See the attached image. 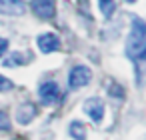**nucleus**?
<instances>
[{"label": "nucleus", "instance_id": "15", "mask_svg": "<svg viewBox=\"0 0 146 140\" xmlns=\"http://www.w3.org/2000/svg\"><path fill=\"white\" fill-rule=\"evenodd\" d=\"M6 50H8V40L6 38H0V56H2Z\"/></svg>", "mask_w": 146, "mask_h": 140}, {"label": "nucleus", "instance_id": "5", "mask_svg": "<svg viewBox=\"0 0 146 140\" xmlns=\"http://www.w3.org/2000/svg\"><path fill=\"white\" fill-rule=\"evenodd\" d=\"M32 6V12L44 20L48 18H54V12H56V2L54 0H32L30 2Z\"/></svg>", "mask_w": 146, "mask_h": 140}, {"label": "nucleus", "instance_id": "14", "mask_svg": "<svg viewBox=\"0 0 146 140\" xmlns=\"http://www.w3.org/2000/svg\"><path fill=\"white\" fill-rule=\"evenodd\" d=\"M110 96L112 98H124V94H122V88L120 86H116V84H110Z\"/></svg>", "mask_w": 146, "mask_h": 140}, {"label": "nucleus", "instance_id": "1", "mask_svg": "<svg viewBox=\"0 0 146 140\" xmlns=\"http://www.w3.org/2000/svg\"><path fill=\"white\" fill-rule=\"evenodd\" d=\"M146 44V22L138 16L132 18V28L128 34V42H126V54L130 58H136L140 54V50Z\"/></svg>", "mask_w": 146, "mask_h": 140}, {"label": "nucleus", "instance_id": "7", "mask_svg": "<svg viewBox=\"0 0 146 140\" xmlns=\"http://www.w3.org/2000/svg\"><path fill=\"white\" fill-rule=\"evenodd\" d=\"M24 2L22 0H0V14L8 16H20L24 14Z\"/></svg>", "mask_w": 146, "mask_h": 140}, {"label": "nucleus", "instance_id": "9", "mask_svg": "<svg viewBox=\"0 0 146 140\" xmlns=\"http://www.w3.org/2000/svg\"><path fill=\"white\" fill-rule=\"evenodd\" d=\"M68 132H70V136H72L74 140H84V138H86V128H84V124L78 122V120H72V122H70Z\"/></svg>", "mask_w": 146, "mask_h": 140}, {"label": "nucleus", "instance_id": "10", "mask_svg": "<svg viewBox=\"0 0 146 140\" xmlns=\"http://www.w3.org/2000/svg\"><path fill=\"white\" fill-rule=\"evenodd\" d=\"M98 6H100V10H102V14H104L106 18H110V16H112V10H114V0H98Z\"/></svg>", "mask_w": 146, "mask_h": 140}, {"label": "nucleus", "instance_id": "17", "mask_svg": "<svg viewBox=\"0 0 146 140\" xmlns=\"http://www.w3.org/2000/svg\"><path fill=\"white\" fill-rule=\"evenodd\" d=\"M126 2H130V4H134V2H136V0H126Z\"/></svg>", "mask_w": 146, "mask_h": 140}, {"label": "nucleus", "instance_id": "3", "mask_svg": "<svg viewBox=\"0 0 146 140\" xmlns=\"http://www.w3.org/2000/svg\"><path fill=\"white\" fill-rule=\"evenodd\" d=\"M82 108H84V112L92 118V122H96V124H100L102 122V118H104V102L100 100V98H88V100H84V104H82Z\"/></svg>", "mask_w": 146, "mask_h": 140}, {"label": "nucleus", "instance_id": "4", "mask_svg": "<svg viewBox=\"0 0 146 140\" xmlns=\"http://www.w3.org/2000/svg\"><path fill=\"white\" fill-rule=\"evenodd\" d=\"M38 96H40V100H42L44 104L52 106V104L58 100V96H60V88H58V84L52 82V80L42 82L40 88H38Z\"/></svg>", "mask_w": 146, "mask_h": 140}, {"label": "nucleus", "instance_id": "13", "mask_svg": "<svg viewBox=\"0 0 146 140\" xmlns=\"http://www.w3.org/2000/svg\"><path fill=\"white\" fill-rule=\"evenodd\" d=\"M8 90H12V82L4 76H0V92H8Z\"/></svg>", "mask_w": 146, "mask_h": 140}, {"label": "nucleus", "instance_id": "11", "mask_svg": "<svg viewBox=\"0 0 146 140\" xmlns=\"http://www.w3.org/2000/svg\"><path fill=\"white\" fill-rule=\"evenodd\" d=\"M28 60H22V54L20 52H14V54H10V58L8 60H4V64L6 66H16V64H26Z\"/></svg>", "mask_w": 146, "mask_h": 140}, {"label": "nucleus", "instance_id": "8", "mask_svg": "<svg viewBox=\"0 0 146 140\" xmlns=\"http://www.w3.org/2000/svg\"><path fill=\"white\" fill-rule=\"evenodd\" d=\"M36 106L34 104H20L18 108H16V120L20 122V124H30L32 120H34V116H36Z\"/></svg>", "mask_w": 146, "mask_h": 140}, {"label": "nucleus", "instance_id": "16", "mask_svg": "<svg viewBox=\"0 0 146 140\" xmlns=\"http://www.w3.org/2000/svg\"><path fill=\"white\" fill-rule=\"evenodd\" d=\"M138 56H140V58H142V60L146 62V44H144V48L140 50V54H138Z\"/></svg>", "mask_w": 146, "mask_h": 140}, {"label": "nucleus", "instance_id": "6", "mask_svg": "<svg viewBox=\"0 0 146 140\" xmlns=\"http://www.w3.org/2000/svg\"><path fill=\"white\" fill-rule=\"evenodd\" d=\"M36 44L44 54H50V52H56L60 48V38L52 32H46V34H40L36 38Z\"/></svg>", "mask_w": 146, "mask_h": 140}, {"label": "nucleus", "instance_id": "2", "mask_svg": "<svg viewBox=\"0 0 146 140\" xmlns=\"http://www.w3.org/2000/svg\"><path fill=\"white\" fill-rule=\"evenodd\" d=\"M90 80H92V72H90V68H88V66H82V64L74 66V68L70 70V74H68V86H70L72 90L86 86Z\"/></svg>", "mask_w": 146, "mask_h": 140}, {"label": "nucleus", "instance_id": "12", "mask_svg": "<svg viewBox=\"0 0 146 140\" xmlns=\"http://www.w3.org/2000/svg\"><path fill=\"white\" fill-rule=\"evenodd\" d=\"M10 128V118L4 110H0V130H8Z\"/></svg>", "mask_w": 146, "mask_h": 140}]
</instances>
